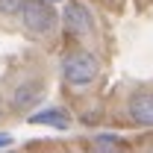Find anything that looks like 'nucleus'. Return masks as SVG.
Returning <instances> with one entry per match:
<instances>
[{
    "label": "nucleus",
    "mask_w": 153,
    "mask_h": 153,
    "mask_svg": "<svg viewBox=\"0 0 153 153\" xmlns=\"http://www.w3.org/2000/svg\"><path fill=\"white\" fill-rule=\"evenodd\" d=\"M97 74H100V62L91 50L76 47V50L62 56V79L71 88H88L97 79Z\"/></svg>",
    "instance_id": "obj_1"
},
{
    "label": "nucleus",
    "mask_w": 153,
    "mask_h": 153,
    "mask_svg": "<svg viewBox=\"0 0 153 153\" xmlns=\"http://www.w3.org/2000/svg\"><path fill=\"white\" fill-rule=\"evenodd\" d=\"M21 24H24V30L30 36L44 38V36H53V30L59 24V15L47 0H27L24 9H21Z\"/></svg>",
    "instance_id": "obj_2"
},
{
    "label": "nucleus",
    "mask_w": 153,
    "mask_h": 153,
    "mask_svg": "<svg viewBox=\"0 0 153 153\" xmlns=\"http://www.w3.org/2000/svg\"><path fill=\"white\" fill-rule=\"evenodd\" d=\"M62 27L74 38H88L94 33V12H91L85 3L71 0V3L65 6V12H62Z\"/></svg>",
    "instance_id": "obj_3"
},
{
    "label": "nucleus",
    "mask_w": 153,
    "mask_h": 153,
    "mask_svg": "<svg viewBox=\"0 0 153 153\" xmlns=\"http://www.w3.org/2000/svg\"><path fill=\"white\" fill-rule=\"evenodd\" d=\"M41 97H44V79L30 76V79H21L18 85L9 91V106L15 112H27V109L36 106Z\"/></svg>",
    "instance_id": "obj_4"
},
{
    "label": "nucleus",
    "mask_w": 153,
    "mask_h": 153,
    "mask_svg": "<svg viewBox=\"0 0 153 153\" xmlns=\"http://www.w3.org/2000/svg\"><path fill=\"white\" fill-rule=\"evenodd\" d=\"M127 112L138 127H153V91H135L127 100Z\"/></svg>",
    "instance_id": "obj_5"
},
{
    "label": "nucleus",
    "mask_w": 153,
    "mask_h": 153,
    "mask_svg": "<svg viewBox=\"0 0 153 153\" xmlns=\"http://www.w3.org/2000/svg\"><path fill=\"white\" fill-rule=\"evenodd\" d=\"M30 124H44V127H53V130H68L71 127V115L59 106H47V109H38L30 115Z\"/></svg>",
    "instance_id": "obj_6"
},
{
    "label": "nucleus",
    "mask_w": 153,
    "mask_h": 153,
    "mask_svg": "<svg viewBox=\"0 0 153 153\" xmlns=\"http://www.w3.org/2000/svg\"><path fill=\"white\" fill-rule=\"evenodd\" d=\"M91 153H130V147H127L118 135L100 133V135L91 138Z\"/></svg>",
    "instance_id": "obj_7"
},
{
    "label": "nucleus",
    "mask_w": 153,
    "mask_h": 153,
    "mask_svg": "<svg viewBox=\"0 0 153 153\" xmlns=\"http://www.w3.org/2000/svg\"><path fill=\"white\" fill-rule=\"evenodd\" d=\"M24 3L27 0H0V15L3 18H15V15H21Z\"/></svg>",
    "instance_id": "obj_8"
},
{
    "label": "nucleus",
    "mask_w": 153,
    "mask_h": 153,
    "mask_svg": "<svg viewBox=\"0 0 153 153\" xmlns=\"http://www.w3.org/2000/svg\"><path fill=\"white\" fill-rule=\"evenodd\" d=\"M9 144H12V135L3 133V135H0V150H3V147H9Z\"/></svg>",
    "instance_id": "obj_9"
},
{
    "label": "nucleus",
    "mask_w": 153,
    "mask_h": 153,
    "mask_svg": "<svg viewBox=\"0 0 153 153\" xmlns=\"http://www.w3.org/2000/svg\"><path fill=\"white\" fill-rule=\"evenodd\" d=\"M0 153H18V150H0Z\"/></svg>",
    "instance_id": "obj_10"
},
{
    "label": "nucleus",
    "mask_w": 153,
    "mask_h": 153,
    "mask_svg": "<svg viewBox=\"0 0 153 153\" xmlns=\"http://www.w3.org/2000/svg\"><path fill=\"white\" fill-rule=\"evenodd\" d=\"M47 3H56V0H47Z\"/></svg>",
    "instance_id": "obj_11"
}]
</instances>
